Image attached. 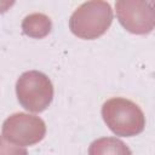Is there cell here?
Instances as JSON below:
<instances>
[{"label": "cell", "mask_w": 155, "mask_h": 155, "mask_svg": "<svg viewBox=\"0 0 155 155\" xmlns=\"http://www.w3.org/2000/svg\"><path fill=\"white\" fill-rule=\"evenodd\" d=\"M102 117L108 128L121 137L137 136L145 127V116L142 109L134 102L122 97H114L104 102Z\"/></svg>", "instance_id": "1"}, {"label": "cell", "mask_w": 155, "mask_h": 155, "mask_svg": "<svg viewBox=\"0 0 155 155\" xmlns=\"http://www.w3.org/2000/svg\"><path fill=\"white\" fill-rule=\"evenodd\" d=\"M113 22V10L107 1H87L81 4L69 18V29L85 40L102 36Z\"/></svg>", "instance_id": "2"}, {"label": "cell", "mask_w": 155, "mask_h": 155, "mask_svg": "<svg viewBox=\"0 0 155 155\" xmlns=\"http://www.w3.org/2000/svg\"><path fill=\"white\" fill-rule=\"evenodd\" d=\"M19 104L28 111L41 113L53 99V85L50 78L38 70L23 73L16 82Z\"/></svg>", "instance_id": "3"}, {"label": "cell", "mask_w": 155, "mask_h": 155, "mask_svg": "<svg viewBox=\"0 0 155 155\" xmlns=\"http://www.w3.org/2000/svg\"><path fill=\"white\" fill-rule=\"evenodd\" d=\"M2 137L18 147L34 145L41 142L46 134L45 121L27 113H15L2 124Z\"/></svg>", "instance_id": "4"}, {"label": "cell", "mask_w": 155, "mask_h": 155, "mask_svg": "<svg viewBox=\"0 0 155 155\" xmlns=\"http://www.w3.org/2000/svg\"><path fill=\"white\" fill-rule=\"evenodd\" d=\"M116 17L130 33L144 35L153 31L155 25L154 4L151 1L119 0L115 2Z\"/></svg>", "instance_id": "5"}, {"label": "cell", "mask_w": 155, "mask_h": 155, "mask_svg": "<svg viewBox=\"0 0 155 155\" xmlns=\"http://www.w3.org/2000/svg\"><path fill=\"white\" fill-rule=\"evenodd\" d=\"M51 29H52V22L50 17L39 12L25 16L22 22L23 33L33 39H42L47 36Z\"/></svg>", "instance_id": "6"}, {"label": "cell", "mask_w": 155, "mask_h": 155, "mask_svg": "<svg viewBox=\"0 0 155 155\" xmlns=\"http://www.w3.org/2000/svg\"><path fill=\"white\" fill-rule=\"evenodd\" d=\"M88 155H132V151L119 138L102 137L91 143Z\"/></svg>", "instance_id": "7"}, {"label": "cell", "mask_w": 155, "mask_h": 155, "mask_svg": "<svg viewBox=\"0 0 155 155\" xmlns=\"http://www.w3.org/2000/svg\"><path fill=\"white\" fill-rule=\"evenodd\" d=\"M0 155H28V151L23 147L13 145L4 137H0Z\"/></svg>", "instance_id": "8"}]
</instances>
